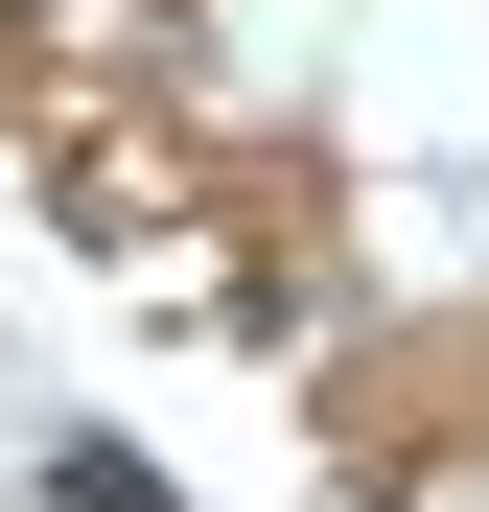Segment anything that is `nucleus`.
Here are the masks:
<instances>
[{
  "mask_svg": "<svg viewBox=\"0 0 489 512\" xmlns=\"http://www.w3.org/2000/svg\"><path fill=\"white\" fill-rule=\"evenodd\" d=\"M47 512H163V466H117V443H70V466H47Z\"/></svg>",
  "mask_w": 489,
  "mask_h": 512,
  "instance_id": "nucleus-1",
  "label": "nucleus"
}]
</instances>
